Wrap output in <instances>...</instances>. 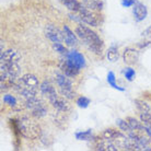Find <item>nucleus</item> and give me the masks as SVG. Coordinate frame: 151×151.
Instances as JSON below:
<instances>
[{
  "instance_id": "nucleus-26",
  "label": "nucleus",
  "mask_w": 151,
  "mask_h": 151,
  "mask_svg": "<svg viewBox=\"0 0 151 151\" xmlns=\"http://www.w3.org/2000/svg\"><path fill=\"white\" fill-rule=\"evenodd\" d=\"M90 99L87 96H79L76 101V104L78 105V107L80 109H87L88 106L90 105Z\"/></svg>"
},
{
  "instance_id": "nucleus-19",
  "label": "nucleus",
  "mask_w": 151,
  "mask_h": 151,
  "mask_svg": "<svg viewBox=\"0 0 151 151\" xmlns=\"http://www.w3.org/2000/svg\"><path fill=\"white\" fill-rule=\"evenodd\" d=\"M126 121L129 124V126L132 127V130H139V132H144L145 130V125L142 124V122H139L135 117H127Z\"/></svg>"
},
{
  "instance_id": "nucleus-20",
  "label": "nucleus",
  "mask_w": 151,
  "mask_h": 151,
  "mask_svg": "<svg viewBox=\"0 0 151 151\" xmlns=\"http://www.w3.org/2000/svg\"><path fill=\"white\" fill-rule=\"evenodd\" d=\"M106 57H107V60L111 63H115L118 60L119 58V52L116 46H111L110 48L107 49L106 52Z\"/></svg>"
},
{
  "instance_id": "nucleus-14",
  "label": "nucleus",
  "mask_w": 151,
  "mask_h": 151,
  "mask_svg": "<svg viewBox=\"0 0 151 151\" xmlns=\"http://www.w3.org/2000/svg\"><path fill=\"white\" fill-rule=\"evenodd\" d=\"M139 59V53L138 50H136L135 48H132V47H128L124 50L123 53V60L126 65L128 66H132V65H135Z\"/></svg>"
},
{
  "instance_id": "nucleus-10",
  "label": "nucleus",
  "mask_w": 151,
  "mask_h": 151,
  "mask_svg": "<svg viewBox=\"0 0 151 151\" xmlns=\"http://www.w3.org/2000/svg\"><path fill=\"white\" fill-rule=\"evenodd\" d=\"M59 68H60L61 72L67 76V77H69V78H73V77L79 75L80 72L79 67L73 64L68 58H66L65 60L61 61L60 65H59Z\"/></svg>"
},
{
  "instance_id": "nucleus-28",
  "label": "nucleus",
  "mask_w": 151,
  "mask_h": 151,
  "mask_svg": "<svg viewBox=\"0 0 151 151\" xmlns=\"http://www.w3.org/2000/svg\"><path fill=\"white\" fill-rule=\"evenodd\" d=\"M123 73H124L125 78L128 80V81H132V80L135 79V77H136V71L132 68H130V67L123 69Z\"/></svg>"
},
{
  "instance_id": "nucleus-2",
  "label": "nucleus",
  "mask_w": 151,
  "mask_h": 151,
  "mask_svg": "<svg viewBox=\"0 0 151 151\" xmlns=\"http://www.w3.org/2000/svg\"><path fill=\"white\" fill-rule=\"evenodd\" d=\"M76 34L77 36L83 42V44L90 49L91 52H93L96 55H102L103 50V41L93 30H91L90 27L82 25V23L79 24L76 27Z\"/></svg>"
},
{
  "instance_id": "nucleus-5",
  "label": "nucleus",
  "mask_w": 151,
  "mask_h": 151,
  "mask_svg": "<svg viewBox=\"0 0 151 151\" xmlns=\"http://www.w3.org/2000/svg\"><path fill=\"white\" fill-rule=\"evenodd\" d=\"M69 18L76 22L84 23L90 27H99L101 23V17L96 11L89 10L87 8L82 7V9L78 12H71L69 13Z\"/></svg>"
},
{
  "instance_id": "nucleus-23",
  "label": "nucleus",
  "mask_w": 151,
  "mask_h": 151,
  "mask_svg": "<svg viewBox=\"0 0 151 151\" xmlns=\"http://www.w3.org/2000/svg\"><path fill=\"white\" fill-rule=\"evenodd\" d=\"M75 137L76 139L78 140H86V141L92 140V138H93L92 129H88V130H84V132H77L75 134Z\"/></svg>"
},
{
  "instance_id": "nucleus-17",
  "label": "nucleus",
  "mask_w": 151,
  "mask_h": 151,
  "mask_svg": "<svg viewBox=\"0 0 151 151\" xmlns=\"http://www.w3.org/2000/svg\"><path fill=\"white\" fill-rule=\"evenodd\" d=\"M83 7L92 11H101L103 9V2L101 0H83Z\"/></svg>"
},
{
  "instance_id": "nucleus-25",
  "label": "nucleus",
  "mask_w": 151,
  "mask_h": 151,
  "mask_svg": "<svg viewBox=\"0 0 151 151\" xmlns=\"http://www.w3.org/2000/svg\"><path fill=\"white\" fill-rule=\"evenodd\" d=\"M116 124H117V126H118V128L121 129L122 132H126V134H129V132L132 130V127L129 126V124L127 123L126 119H117Z\"/></svg>"
},
{
  "instance_id": "nucleus-16",
  "label": "nucleus",
  "mask_w": 151,
  "mask_h": 151,
  "mask_svg": "<svg viewBox=\"0 0 151 151\" xmlns=\"http://www.w3.org/2000/svg\"><path fill=\"white\" fill-rule=\"evenodd\" d=\"M64 36H65V43L67 46H70V47H73L78 44V36L76 34V32L73 33L70 29H69L68 25H64Z\"/></svg>"
},
{
  "instance_id": "nucleus-11",
  "label": "nucleus",
  "mask_w": 151,
  "mask_h": 151,
  "mask_svg": "<svg viewBox=\"0 0 151 151\" xmlns=\"http://www.w3.org/2000/svg\"><path fill=\"white\" fill-rule=\"evenodd\" d=\"M68 99H66L65 96H59L57 95L56 98L50 101V104L54 106V109H56L59 113H68L69 111L71 110V105L69 104L67 101Z\"/></svg>"
},
{
  "instance_id": "nucleus-18",
  "label": "nucleus",
  "mask_w": 151,
  "mask_h": 151,
  "mask_svg": "<svg viewBox=\"0 0 151 151\" xmlns=\"http://www.w3.org/2000/svg\"><path fill=\"white\" fill-rule=\"evenodd\" d=\"M61 4L71 12H78L82 9L83 4L78 0H61Z\"/></svg>"
},
{
  "instance_id": "nucleus-27",
  "label": "nucleus",
  "mask_w": 151,
  "mask_h": 151,
  "mask_svg": "<svg viewBox=\"0 0 151 151\" xmlns=\"http://www.w3.org/2000/svg\"><path fill=\"white\" fill-rule=\"evenodd\" d=\"M53 48L56 50L57 53H59L60 55H64V56H67L69 53L68 49L63 45V43H53Z\"/></svg>"
},
{
  "instance_id": "nucleus-6",
  "label": "nucleus",
  "mask_w": 151,
  "mask_h": 151,
  "mask_svg": "<svg viewBox=\"0 0 151 151\" xmlns=\"http://www.w3.org/2000/svg\"><path fill=\"white\" fill-rule=\"evenodd\" d=\"M25 107L30 111L31 116L35 118H42L47 114V107L45 103L36 96L25 100Z\"/></svg>"
},
{
  "instance_id": "nucleus-15",
  "label": "nucleus",
  "mask_w": 151,
  "mask_h": 151,
  "mask_svg": "<svg viewBox=\"0 0 151 151\" xmlns=\"http://www.w3.org/2000/svg\"><path fill=\"white\" fill-rule=\"evenodd\" d=\"M66 57H67L68 59H70L75 65H77L80 69H82L86 67V59H84V56H83L81 53H79L78 50H75V49H73V50H70Z\"/></svg>"
},
{
  "instance_id": "nucleus-8",
  "label": "nucleus",
  "mask_w": 151,
  "mask_h": 151,
  "mask_svg": "<svg viewBox=\"0 0 151 151\" xmlns=\"http://www.w3.org/2000/svg\"><path fill=\"white\" fill-rule=\"evenodd\" d=\"M44 33H45L46 37L52 43H63L65 41L64 30L61 31L59 27L54 24H47L45 27Z\"/></svg>"
},
{
  "instance_id": "nucleus-29",
  "label": "nucleus",
  "mask_w": 151,
  "mask_h": 151,
  "mask_svg": "<svg viewBox=\"0 0 151 151\" xmlns=\"http://www.w3.org/2000/svg\"><path fill=\"white\" fill-rule=\"evenodd\" d=\"M140 121L142 122L145 126H151V113L146 112V113H140Z\"/></svg>"
},
{
  "instance_id": "nucleus-1",
  "label": "nucleus",
  "mask_w": 151,
  "mask_h": 151,
  "mask_svg": "<svg viewBox=\"0 0 151 151\" xmlns=\"http://www.w3.org/2000/svg\"><path fill=\"white\" fill-rule=\"evenodd\" d=\"M20 60L21 57L15 50L7 49L4 52H1V57H0L1 78H9L17 81L21 73Z\"/></svg>"
},
{
  "instance_id": "nucleus-9",
  "label": "nucleus",
  "mask_w": 151,
  "mask_h": 151,
  "mask_svg": "<svg viewBox=\"0 0 151 151\" xmlns=\"http://www.w3.org/2000/svg\"><path fill=\"white\" fill-rule=\"evenodd\" d=\"M91 141H93L95 150H100V151H117L118 150L116 146L114 145V142L105 139L103 136L93 137Z\"/></svg>"
},
{
  "instance_id": "nucleus-31",
  "label": "nucleus",
  "mask_w": 151,
  "mask_h": 151,
  "mask_svg": "<svg viewBox=\"0 0 151 151\" xmlns=\"http://www.w3.org/2000/svg\"><path fill=\"white\" fill-rule=\"evenodd\" d=\"M142 36H147V37H151V25L148 29H146V30L142 32Z\"/></svg>"
},
{
  "instance_id": "nucleus-12",
  "label": "nucleus",
  "mask_w": 151,
  "mask_h": 151,
  "mask_svg": "<svg viewBox=\"0 0 151 151\" xmlns=\"http://www.w3.org/2000/svg\"><path fill=\"white\" fill-rule=\"evenodd\" d=\"M40 90H41L42 94L48 99L49 102H50L52 100H54V99L58 95V94H57L55 87H54L53 84L49 82V81H47V80H45V81H43V82L41 83Z\"/></svg>"
},
{
  "instance_id": "nucleus-3",
  "label": "nucleus",
  "mask_w": 151,
  "mask_h": 151,
  "mask_svg": "<svg viewBox=\"0 0 151 151\" xmlns=\"http://www.w3.org/2000/svg\"><path fill=\"white\" fill-rule=\"evenodd\" d=\"M40 87H41V83L36 76L33 73H25L17 81L14 89L20 95H22L27 100V99L36 96Z\"/></svg>"
},
{
  "instance_id": "nucleus-22",
  "label": "nucleus",
  "mask_w": 151,
  "mask_h": 151,
  "mask_svg": "<svg viewBox=\"0 0 151 151\" xmlns=\"http://www.w3.org/2000/svg\"><path fill=\"white\" fill-rule=\"evenodd\" d=\"M2 99H4V102L6 103L7 105H9L10 107L14 109V110H18L19 102H18V100H17L15 96H13V95H11V94H4Z\"/></svg>"
},
{
  "instance_id": "nucleus-7",
  "label": "nucleus",
  "mask_w": 151,
  "mask_h": 151,
  "mask_svg": "<svg viewBox=\"0 0 151 151\" xmlns=\"http://www.w3.org/2000/svg\"><path fill=\"white\" fill-rule=\"evenodd\" d=\"M55 80H56L57 86L59 88L63 96L68 100H73L76 98V93L72 90V82L69 79V77H67L64 73H56Z\"/></svg>"
},
{
  "instance_id": "nucleus-4",
  "label": "nucleus",
  "mask_w": 151,
  "mask_h": 151,
  "mask_svg": "<svg viewBox=\"0 0 151 151\" xmlns=\"http://www.w3.org/2000/svg\"><path fill=\"white\" fill-rule=\"evenodd\" d=\"M17 129L21 136L30 140L38 139L42 135V129L38 123L27 116L21 117L17 121Z\"/></svg>"
},
{
  "instance_id": "nucleus-24",
  "label": "nucleus",
  "mask_w": 151,
  "mask_h": 151,
  "mask_svg": "<svg viewBox=\"0 0 151 151\" xmlns=\"http://www.w3.org/2000/svg\"><path fill=\"white\" fill-rule=\"evenodd\" d=\"M135 104H136L137 110L140 113H146V112H151V107L147 102H145L142 100H135Z\"/></svg>"
},
{
  "instance_id": "nucleus-21",
  "label": "nucleus",
  "mask_w": 151,
  "mask_h": 151,
  "mask_svg": "<svg viewBox=\"0 0 151 151\" xmlns=\"http://www.w3.org/2000/svg\"><path fill=\"white\" fill-rule=\"evenodd\" d=\"M106 81H107V83H109V86H111V87L113 88V89H115V90H118V91H125L124 88L119 87L118 84L116 83V78H115V73H114L113 71H109V73H107V77H106Z\"/></svg>"
},
{
  "instance_id": "nucleus-30",
  "label": "nucleus",
  "mask_w": 151,
  "mask_h": 151,
  "mask_svg": "<svg viewBox=\"0 0 151 151\" xmlns=\"http://www.w3.org/2000/svg\"><path fill=\"white\" fill-rule=\"evenodd\" d=\"M136 2H137V0H121L122 6H123V7H125V8L134 7Z\"/></svg>"
},
{
  "instance_id": "nucleus-13",
  "label": "nucleus",
  "mask_w": 151,
  "mask_h": 151,
  "mask_svg": "<svg viewBox=\"0 0 151 151\" xmlns=\"http://www.w3.org/2000/svg\"><path fill=\"white\" fill-rule=\"evenodd\" d=\"M132 14H134L135 21H137V22L144 21L148 15L147 7L141 2H136L135 6L132 7Z\"/></svg>"
}]
</instances>
